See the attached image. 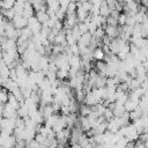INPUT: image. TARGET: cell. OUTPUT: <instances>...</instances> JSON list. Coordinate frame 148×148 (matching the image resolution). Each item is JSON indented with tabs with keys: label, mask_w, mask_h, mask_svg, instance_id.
Masks as SVG:
<instances>
[{
	"label": "cell",
	"mask_w": 148,
	"mask_h": 148,
	"mask_svg": "<svg viewBox=\"0 0 148 148\" xmlns=\"http://www.w3.org/2000/svg\"><path fill=\"white\" fill-rule=\"evenodd\" d=\"M16 0H1L0 1V8L2 9H12L15 5Z\"/></svg>",
	"instance_id": "obj_4"
},
{
	"label": "cell",
	"mask_w": 148,
	"mask_h": 148,
	"mask_svg": "<svg viewBox=\"0 0 148 148\" xmlns=\"http://www.w3.org/2000/svg\"><path fill=\"white\" fill-rule=\"evenodd\" d=\"M2 117L3 118H17V110L12 105L9 104L8 102L6 104H3V110H2Z\"/></svg>",
	"instance_id": "obj_1"
},
{
	"label": "cell",
	"mask_w": 148,
	"mask_h": 148,
	"mask_svg": "<svg viewBox=\"0 0 148 148\" xmlns=\"http://www.w3.org/2000/svg\"><path fill=\"white\" fill-rule=\"evenodd\" d=\"M69 148H82V147H81V145H80V143H77V142H76V143H72V146H71Z\"/></svg>",
	"instance_id": "obj_6"
},
{
	"label": "cell",
	"mask_w": 148,
	"mask_h": 148,
	"mask_svg": "<svg viewBox=\"0 0 148 148\" xmlns=\"http://www.w3.org/2000/svg\"><path fill=\"white\" fill-rule=\"evenodd\" d=\"M12 22H13V24L16 29H23L28 25V18L24 17L23 15H15L13 17Z\"/></svg>",
	"instance_id": "obj_2"
},
{
	"label": "cell",
	"mask_w": 148,
	"mask_h": 148,
	"mask_svg": "<svg viewBox=\"0 0 148 148\" xmlns=\"http://www.w3.org/2000/svg\"><path fill=\"white\" fill-rule=\"evenodd\" d=\"M36 17H37V20H38L42 24H45V23L49 21V18H50V16H49V14L46 13V10H38L37 14H36Z\"/></svg>",
	"instance_id": "obj_3"
},
{
	"label": "cell",
	"mask_w": 148,
	"mask_h": 148,
	"mask_svg": "<svg viewBox=\"0 0 148 148\" xmlns=\"http://www.w3.org/2000/svg\"><path fill=\"white\" fill-rule=\"evenodd\" d=\"M2 142H3V139H2V136H1V135H0V146H1V145H2Z\"/></svg>",
	"instance_id": "obj_7"
},
{
	"label": "cell",
	"mask_w": 148,
	"mask_h": 148,
	"mask_svg": "<svg viewBox=\"0 0 148 148\" xmlns=\"http://www.w3.org/2000/svg\"><path fill=\"white\" fill-rule=\"evenodd\" d=\"M94 58L99 61V60H103L105 58V52L102 50V49H95L94 50Z\"/></svg>",
	"instance_id": "obj_5"
}]
</instances>
